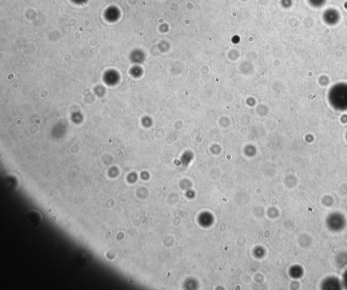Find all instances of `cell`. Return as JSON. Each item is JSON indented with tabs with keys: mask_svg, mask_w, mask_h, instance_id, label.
I'll use <instances>...</instances> for the list:
<instances>
[{
	"mask_svg": "<svg viewBox=\"0 0 347 290\" xmlns=\"http://www.w3.org/2000/svg\"><path fill=\"white\" fill-rule=\"evenodd\" d=\"M119 16V10L116 8H109L105 12V18L109 20H115L118 19Z\"/></svg>",
	"mask_w": 347,
	"mask_h": 290,
	"instance_id": "6da1fadb",
	"label": "cell"
},
{
	"mask_svg": "<svg viewBox=\"0 0 347 290\" xmlns=\"http://www.w3.org/2000/svg\"><path fill=\"white\" fill-rule=\"evenodd\" d=\"M88 1V0H72V2H73L74 3L78 4H82L85 3Z\"/></svg>",
	"mask_w": 347,
	"mask_h": 290,
	"instance_id": "7a4b0ae2",
	"label": "cell"
},
{
	"mask_svg": "<svg viewBox=\"0 0 347 290\" xmlns=\"http://www.w3.org/2000/svg\"><path fill=\"white\" fill-rule=\"evenodd\" d=\"M344 283L347 288V271L345 274L344 275Z\"/></svg>",
	"mask_w": 347,
	"mask_h": 290,
	"instance_id": "3957f363",
	"label": "cell"
}]
</instances>
